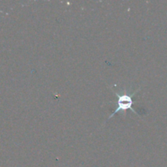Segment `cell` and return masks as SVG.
Returning a JSON list of instances; mask_svg holds the SVG:
<instances>
[{
	"label": "cell",
	"instance_id": "6da1fadb",
	"mask_svg": "<svg viewBox=\"0 0 167 167\" xmlns=\"http://www.w3.org/2000/svg\"><path fill=\"white\" fill-rule=\"evenodd\" d=\"M141 88L139 87V88H138L136 91H135L133 93H131V94H122V95H119L118 94V93H116V92H114L115 95L118 96V100L115 101V102H113V101H112V102H110V103H115V104H117L118 105V107L115 108L114 112L112 113L109 117H108V120H109V119H111L113 116H114L116 113H119V112H124V115L125 114V112H126V110H129V109H130L131 111L134 113H135V114H137V113H136V111H135L134 110V108H132V105H133V100H132V97L135 95L136 94V93H138L139 92V91L140 90Z\"/></svg>",
	"mask_w": 167,
	"mask_h": 167
}]
</instances>
